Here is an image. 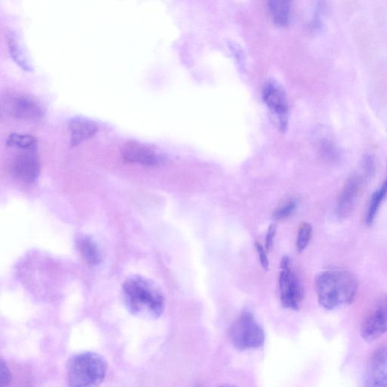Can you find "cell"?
<instances>
[{
  "label": "cell",
  "instance_id": "6da1fadb",
  "mask_svg": "<svg viewBox=\"0 0 387 387\" xmlns=\"http://www.w3.org/2000/svg\"><path fill=\"white\" fill-rule=\"evenodd\" d=\"M123 299L129 312L143 319H158L165 302L158 286L148 278L134 275L123 285Z\"/></svg>",
  "mask_w": 387,
  "mask_h": 387
},
{
  "label": "cell",
  "instance_id": "7a4b0ae2",
  "mask_svg": "<svg viewBox=\"0 0 387 387\" xmlns=\"http://www.w3.org/2000/svg\"><path fill=\"white\" fill-rule=\"evenodd\" d=\"M315 289L320 305L331 311L353 303L357 293L358 282L348 271L327 270L317 275Z\"/></svg>",
  "mask_w": 387,
  "mask_h": 387
},
{
  "label": "cell",
  "instance_id": "3957f363",
  "mask_svg": "<svg viewBox=\"0 0 387 387\" xmlns=\"http://www.w3.org/2000/svg\"><path fill=\"white\" fill-rule=\"evenodd\" d=\"M107 362L94 352L77 354L69 361L67 381L70 387H97L105 380Z\"/></svg>",
  "mask_w": 387,
  "mask_h": 387
},
{
  "label": "cell",
  "instance_id": "277c9868",
  "mask_svg": "<svg viewBox=\"0 0 387 387\" xmlns=\"http://www.w3.org/2000/svg\"><path fill=\"white\" fill-rule=\"evenodd\" d=\"M232 344L239 351L258 349L264 344V331L252 313L244 312L231 327Z\"/></svg>",
  "mask_w": 387,
  "mask_h": 387
},
{
  "label": "cell",
  "instance_id": "5b68a950",
  "mask_svg": "<svg viewBox=\"0 0 387 387\" xmlns=\"http://www.w3.org/2000/svg\"><path fill=\"white\" fill-rule=\"evenodd\" d=\"M1 110L10 117L27 121L43 118L45 110L35 98L24 94H7L1 98Z\"/></svg>",
  "mask_w": 387,
  "mask_h": 387
},
{
  "label": "cell",
  "instance_id": "8992f818",
  "mask_svg": "<svg viewBox=\"0 0 387 387\" xmlns=\"http://www.w3.org/2000/svg\"><path fill=\"white\" fill-rule=\"evenodd\" d=\"M122 157L126 161L145 166H158L165 160L158 150L153 146L138 141H129L123 145Z\"/></svg>",
  "mask_w": 387,
  "mask_h": 387
},
{
  "label": "cell",
  "instance_id": "52a82bcc",
  "mask_svg": "<svg viewBox=\"0 0 387 387\" xmlns=\"http://www.w3.org/2000/svg\"><path fill=\"white\" fill-rule=\"evenodd\" d=\"M262 98L269 109L276 116L282 129L287 127L289 103L287 96L280 84L268 81L262 90Z\"/></svg>",
  "mask_w": 387,
  "mask_h": 387
},
{
  "label": "cell",
  "instance_id": "ba28073f",
  "mask_svg": "<svg viewBox=\"0 0 387 387\" xmlns=\"http://www.w3.org/2000/svg\"><path fill=\"white\" fill-rule=\"evenodd\" d=\"M280 297L284 308L298 311L303 300V287L290 266L282 268L280 276Z\"/></svg>",
  "mask_w": 387,
  "mask_h": 387
},
{
  "label": "cell",
  "instance_id": "9c48e42d",
  "mask_svg": "<svg viewBox=\"0 0 387 387\" xmlns=\"http://www.w3.org/2000/svg\"><path fill=\"white\" fill-rule=\"evenodd\" d=\"M387 332V297L382 300L371 311L361 327V335L366 342H371L380 338Z\"/></svg>",
  "mask_w": 387,
  "mask_h": 387
},
{
  "label": "cell",
  "instance_id": "30bf717a",
  "mask_svg": "<svg viewBox=\"0 0 387 387\" xmlns=\"http://www.w3.org/2000/svg\"><path fill=\"white\" fill-rule=\"evenodd\" d=\"M365 387H387V345L378 348L368 361Z\"/></svg>",
  "mask_w": 387,
  "mask_h": 387
},
{
  "label": "cell",
  "instance_id": "8fae6325",
  "mask_svg": "<svg viewBox=\"0 0 387 387\" xmlns=\"http://www.w3.org/2000/svg\"><path fill=\"white\" fill-rule=\"evenodd\" d=\"M365 180L361 175H354L346 182L336 207V216L339 220H344L351 214Z\"/></svg>",
  "mask_w": 387,
  "mask_h": 387
},
{
  "label": "cell",
  "instance_id": "7c38bea8",
  "mask_svg": "<svg viewBox=\"0 0 387 387\" xmlns=\"http://www.w3.org/2000/svg\"><path fill=\"white\" fill-rule=\"evenodd\" d=\"M36 151H23V153L14 159L12 173L22 181L33 182L40 175V160H39Z\"/></svg>",
  "mask_w": 387,
  "mask_h": 387
},
{
  "label": "cell",
  "instance_id": "4fadbf2b",
  "mask_svg": "<svg viewBox=\"0 0 387 387\" xmlns=\"http://www.w3.org/2000/svg\"><path fill=\"white\" fill-rule=\"evenodd\" d=\"M70 145L75 147L94 137L98 131L97 123L90 118L76 116L68 122Z\"/></svg>",
  "mask_w": 387,
  "mask_h": 387
},
{
  "label": "cell",
  "instance_id": "5bb4252c",
  "mask_svg": "<svg viewBox=\"0 0 387 387\" xmlns=\"http://www.w3.org/2000/svg\"><path fill=\"white\" fill-rule=\"evenodd\" d=\"M7 43L14 63H17L19 67L24 70L25 72H33L34 67L32 63H30L24 45H23L18 34L14 32H11L8 34Z\"/></svg>",
  "mask_w": 387,
  "mask_h": 387
},
{
  "label": "cell",
  "instance_id": "9a60e30c",
  "mask_svg": "<svg viewBox=\"0 0 387 387\" xmlns=\"http://www.w3.org/2000/svg\"><path fill=\"white\" fill-rule=\"evenodd\" d=\"M76 246L83 258L90 266H97L101 262L98 246L91 237L83 235L76 238Z\"/></svg>",
  "mask_w": 387,
  "mask_h": 387
},
{
  "label": "cell",
  "instance_id": "2e32d148",
  "mask_svg": "<svg viewBox=\"0 0 387 387\" xmlns=\"http://www.w3.org/2000/svg\"><path fill=\"white\" fill-rule=\"evenodd\" d=\"M269 10L273 20L278 26H286L291 18V3L284 0H273L268 3Z\"/></svg>",
  "mask_w": 387,
  "mask_h": 387
},
{
  "label": "cell",
  "instance_id": "e0dca14e",
  "mask_svg": "<svg viewBox=\"0 0 387 387\" xmlns=\"http://www.w3.org/2000/svg\"><path fill=\"white\" fill-rule=\"evenodd\" d=\"M6 145L22 151H36L38 141L32 135L12 133L6 138Z\"/></svg>",
  "mask_w": 387,
  "mask_h": 387
},
{
  "label": "cell",
  "instance_id": "ac0fdd59",
  "mask_svg": "<svg viewBox=\"0 0 387 387\" xmlns=\"http://www.w3.org/2000/svg\"><path fill=\"white\" fill-rule=\"evenodd\" d=\"M387 195V177L382 187L377 190L371 197L370 205L366 214V222L367 226L370 227L374 223L376 215L380 208L382 201Z\"/></svg>",
  "mask_w": 387,
  "mask_h": 387
},
{
  "label": "cell",
  "instance_id": "d6986e66",
  "mask_svg": "<svg viewBox=\"0 0 387 387\" xmlns=\"http://www.w3.org/2000/svg\"><path fill=\"white\" fill-rule=\"evenodd\" d=\"M320 151L324 158L331 162H337L340 154L337 145L328 138H322L319 143Z\"/></svg>",
  "mask_w": 387,
  "mask_h": 387
},
{
  "label": "cell",
  "instance_id": "ffe728a7",
  "mask_svg": "<svg viewBox=\"0 0 387 387\" xmlns=\"http://www.w3.org/2000/svg\"><path fill=\"white\" fill-rule=\"evenodd\" d=\"M313 235V227L311 224L304 223L300 227L297 238V250L298 253L303 252L311 242Z\"/></svg>",
  "mask_w": 387,
  "mask_h": 387
},
{
  "label": "cell",
  "instance_id": "44dd1931",
  "mask_svg": "<svg viewBox=\"0 0 387 387\" xmlns=\"http://www.w3.org/2000/svg\"><path fill=\"white\" fill-rule=\"evenodd\" d=\"M297 207V201L294 200H291L289 203L278 209L273 214V218L276 220L288 218L296 210Z\"/></svg>",
  "mask_w": 387,
  "mask_h": 387
},
{
  "label": "cell",
  "instance_id": "7402d4cb",
  "mask_svg": "<svg viewBox=\"0 0 387 387\" xmlns=\"http://www.w3.org/2000/svg\"><path fill=\"white\" fill-rule=\"evenodd\" d=\"M362 169L364 171V176L366 178H369L375 174V160L373 156L368 154V156L364 157Z\"/></svg>",
  "mask_w": 387,
  "mask_h": 387
},
{
  "label": "cell",
  "instance_id": "603a6c76",
  "mask_svg": "<svg viewBox=\"0 0 387 387\" xmlns=\"http://www.w3.org/2000/svg\"><path fill=\"white\" fill-rule=\"evenodd\" d=\"M11 373L9 368L5 362L1 361V386L0 387H8L11 383Z\"/></svg>",
  "mask_w": 387,
  "mask_h": 387
},
{
  "label": "cell",
  "instance_id": "cb8c5ba5",
  "mask_svg": "<svg viewBox=\"0 0 387 387\" xmlns=\"http://www.w3.org/2000/svg\"><path fill=\"white\" fill-rule=\"evenodd\" d=\"M256 249L259 254V258L262 267L265 270H268L269 260L265 250L263 249L262 246L260 243L256 244Z\"/></svg>",
  "mask_w": 387,
  "mask_h": 387
},
{
  "label": "cell",
  "instance_id": "d4e9b609",
  "mask_svg": "<svg viewBox=\"0 0 387 387\" xmlns=\"http://www.w3.org/2000/svg\"><path fill=\"white\" fill-rule=\"evenodd\" d=\"M275 234H276V226L271 225L269 227V230L266 238V249L267 251H269L271 249H272L273 244V240L275 236Z\"/></svg>",
  "mask_w": 387,
  "mask_h": 387
},
{
  "label": "cell",
  "instance_id": "484cf974",
  "mask_svg": "<svg viewBox=\"0 0 387 387\" xmlns=\"http://www.w3.org/2000/svg\"><path fill=\"white\" fill-rule=\"evenodd\" d=\"M220 387H236V386L227 384V385H223V386H220Z\"/></svg>",
  "mask_w": 387,
  "mask_h": 387
}]
</instances>
